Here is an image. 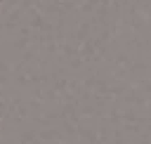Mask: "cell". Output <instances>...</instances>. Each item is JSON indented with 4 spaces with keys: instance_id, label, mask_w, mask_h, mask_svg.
I'll return each mask as SVG.
<instances>
[]
</instances>
